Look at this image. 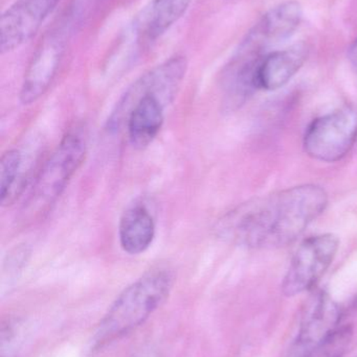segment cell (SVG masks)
<instances>
[{
  "label": "cell",
  "instance_id": "6da1fadb",
  "mask_svg": "<svg viewBox=\"0 0 357 357\" xmlns=\"http://www.w3.org/2000/svg\"><path fill=\"white\" fill-rule=\"evenodd\" d=\"M328 195L318 185L291 187L247 202L216 227L221 238L249 249H275L293 243L326 209Z\"/></svg>",
  "mask_w": 357,
  "mask_h": 357
},
{
  "label": "cell",
  "instance_id": "7a4b0ae2",
  "mask_svg": "<svg viewBox=\"0 0 357 357\" xmlns=\"http://www.w3.org/2000/svg\"><path fill=\"white\" fill-rule=\"evenodd\" d=\"M187 70L188 60L177 54L145 73L117 102L109 117L108 129L117 131L126 123L134 149L150 146L163 127L165 108L175 98Z\"/></svg>",
  "mask_w": 357,
  "mask_h": 357
},
{
  "label": "cell",
  "instance_id": "3957f363",
  "mask_svg": "<svg viewBox=\"0 0 357 357\" xmlns=\"http://www.w3.org/2000/svg\"><path fill=\"white\" fill-rule=\"evenodd\" d=\"M173 282L172 271L157 268L126 287L98 325L94 349L111 345L144 324L169 297Z\"/></svg>",
  "mask_w": 357,
  "mask_h": 357
},
{
  "label": "cell",
  "instance_id": "277c9868",
  "mask_svg": "<svg viewBox=\"0 0 357 357\" xmlns=\"http://www.w3.org/2000/svg\"><path fill=\"white\" fill-rule=\"evenodd\" d=\"M87 153V142L82 130L75 129L61 140L34 180L22 209L23 220L43 218L64 192Z\"/></svg>",
  "mask_w": 357,
  "mask_h": 357
},
{
  "label": "cell",
  "instance_id": "5b68a950",
  "mask_svg": "<svg viewBox=\"0 0 357 357\" xmlns=\"http://www.w3.org/2000/svg\"><path fill=\"white\" fill-rule=\"evenodd\" d=\"M357 139V113L339 109L314 119L306 129V154L321 162L333 163L347 156Z\"/></svg>",
  "mask_w": 357,
  "mask_h": 357
},
{
  "label": "cell",
  "instance_id": "8992f818",
  "mask_svg": "<svg viewBox=\"0 0 357 357\" xmlns=\"http://www.w3.org/2000/svg\"><path fill=\"white\" fill-rule=\"evenodd\" d=\"M339 247V238L331 233L305 239L291 259L283 279L282 293L295 297L314 287L333 264Z\"/></svg>",
  "mask_w": 357,
  "mask_h": 357
},
{
  "label": "cell",
  "instance_id": "52a82bcc",
  "mask_svg": "<svg viewBox=\"0 0 357 357\" xmlns=\"http://www.w3.org/2000/svg\"><path fill=\"white\" fill-rule=\"evenodd\" d=\"M69 25H61L44 36L34 52L21 85L20 102L31 105L50 89L57 77L66 50Z\"/></svg>",
  "mask_w": 357,
  "mask_h": 357
},
{
  "label": "cell",
  "instance_id": "ba28073f",
  "mask_svg": "<svg viewBox=\"0 0 357 357\" xmlns=\"http://www.w3.org/2000/svg\"><path fill=\"white\" fill-rule=\"evenodd\" d=\"M341 308L333 298L319 291L310 299L289 357H312L339 331Z\"/></svg>",
  "mask_w": 357,
  "mask_h": 357
},
{
  "label": "cell",
  "instance_id": "9c48e42d",
  "mask_svg": "<svg viewBox=\"0 0 357 357\" xmlns=\"http://www.w3.org/2000/svg\"><path fill=\"white\" fill-rule=\"evenodd\" d=\"M302 15L301 4L296 0H289L275 6L263 15L247 33L237 54L249 58L263 56L268 47L281 43L293 35L301 23Z\"/></svg>",
  "mask_w": 357,
  "mask_h": 357
},
{
  "label": "cell",
  "instance_id": "30bf717a",
  "mask_svg": "<svg viewBox=\"0 0 357 357\" xmlns=\"http://www.w3.org/2000/svg\"><path fill=\"white\" fill-rule=\"evenodd\" d=\"M60 0H16L0 20V50L8 54L29 42Z\"/></svg>",
  "mask_w": 357,
  "mask_h": 357
},
{
  "label": "cell",
  "instance_id": "8fae6325",
  "mask_svg": "<svg viewBox=\"0 0 357 357\" xmlns=\"http://www.w3.org/2000/svg\"><path fill=\"white\" fill-rule=\"evenodd\" d=\"M309 50L303 42L286 50L263 54L256 61L254 85L256 90L280 89L286 85L307 60Z\"/></svg>",
  "mask_w": 357,
  "mask_h": 357
},
{
  "label": "cell",
  "instance_id": "7c38bea8",
  "mask_svg": "<svg viewBox=\"0 0 357 357\" xmlns=\"http://www.w3.org/2000/svg\"><path fill=\"white\" fill-rule=\"evenodd\" d=\"M192 0H151L136 18L133 36L136 45L148 48L177 22Z\"/></svg>",
  "mask_w": 357,
  "mask_h": 357
},
{
  "label": "cell",
  "instance_id": "4fadbf2b",
  "mask_svg": "<svg viewBox=\"0 0 357 357\" xmlns=\"http://www.w3.org/2000/svg\"><path fill=\"white\" fill-rule=\"evenodd\" d=\"M119 236L121 247L130 255L144 253L150 248L155 237V222L146 206L136 204L124 212Z\"/></svg>",
  "mask_w": 357,
  "mask_h": 357
},
{
  "label": "cell",
  "instance_id": "5bb4252c",
  "mask_svg": "<svg viewBox=\"0 0 357 357\" xmlns=\"http://www.w3.org/2000/svg\"><path fill=\"white\" fill-rule=\"evenodd\" d=\"M22 153L17 149L6 151L0 161V201L6 205L16 192L17 181L22 169Z\"/></svg>",
  "mask_w": 357,
  "mask_h": 357
},
{
  "label": "cell",
  "instance_id": "9a60e30c",
  "mask_svg": "<svg viewBox=\"0 0 357 357\" xmlns=\"http://www.w3.org/2000/svg\"><path fill=\"white\" fill-rule=\"evenodd\" d=\"M19 329L16 323L8 321L1 326V357H16L17 348H18Z\"/></svg>",
  "mask_w": 357,
  "mask_h": 357
},
{
  "label": "cell",
  "instance_id": "2e32d148",
  "mask_svg": "<svg viewBox=\"0 0 357 357\" xmlns=\"http://www.w3.org/2000/svg\"><path fill=\"white\" fill-rule=\"evenodd\" d=\"M348 59L357 73V38L350 45L349 50H348Z\"/></svg>",
  "mask_w": 357,
  "mask_h": 357
},
{
  "label": "cell",
  "instance_id": "e0dca14e",
  "mask_svg": "<svg viewBox=\"0 0 357 357\" xmlns=\"http://www.w3.org/2000/svg\"><path fill=\"white\" fill-rule=\"evenodd\" d=\"M354 305H356L357 307V296H356V300H354Z\"/></svg>",
  "mask_w": 357,
  "mask_h": 357
}]
</instances>
